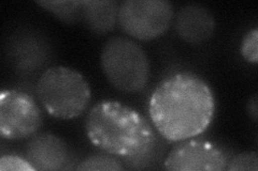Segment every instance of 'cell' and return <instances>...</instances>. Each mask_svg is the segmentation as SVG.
Wrapping results in <instances>:
<instances>
[{"label":"cell","mask_w":258,"mask_h":171,"mask_svg":"<svg viewBox=\"0 0 258 171\" xmlns=\"http://www.w3.org/2000/svg\"><path fill=\"white\" fill-rule=\"evenodd\" d=\"M100 66L110 85L123 93H139L148 86L151 64L143 48L123 36L110 38L100 53Z\"/></svg>","instance_id":"4"},{"label":"cell","mask_w":258,"mask_h":171,"mask_svg":"<svg viewBox=\"0 0 258 171\" xmlns=\"http://www.w3.org/2000/svg\"><path fill=\"white\" fill-rule=\"evenodd\" d=\"M25 157L36 171L60 170L69 158L68 145L57 135L35 134L26 145Z\"/></svg>","instance_id":"8"},{"label":"cell","mask_w":258,"mask_h":171,"mask_svg":"<svg viewBox=\"0 0 258 171\" xmlns=\"http://www.w3.org/2000/svg\"><path fill=\"white\" fill-rule=\"evenodd\" d=\"M257 102H258L257 95L255 94L248 100L247 105H246L247 115L254 122H257V117H258V103Z\"/></svg>","instance_id":"16"},{"label":"cell","mask_w":258,"mask_h":171,"mask_svg":"<svg viewBox=\"0 0 258 171\" xmlns=\"http://www.w3.org/2000/svg\"><path fill=\"white\" fill-rule=\"evenodd\" d=\"M228 156L211 141L189 138L177 142L164 161L167 170L224 171L227 170Z\"/></svg>","instance_id":"7"},{"label":"cell","mask_w":258,"mask_h":171,"mask_svg":"<svg viewBox=\"0 0 258 171\" xmlns=\"http://www.w3.org/2000/svg\"><path fill=\"white\" fill-rule=\"evenodd\" d=\"M36 94L48 115L70 120L80 117L92 100L91 86L75 69L56 66L40 76Z\"/></svg>","instance_id":"3"},{"label":"cell","mask_w":258,"mask_h":171,"mask_svg":"<svg viewBox=\"0 0 258 171\" xmlns=\"http://www.w3.org/2000/svg\"><path fill=\"white\" fill-rule=\"evenodd\" d=\"M86 136L96 148L139 168L156 148L154 128L142 113L113 100L95 104L85 120Z\"/></svg>","instance_id":"2"},{"label":"cell","mask_w":258,"mask_h":171,"mask_svg":"<svg viewBox=\"0 0 258 171\" xmlns=\"http://www.w3.org/2000/svg\"><path fill=\"white\" fill-rule=\"evenodd\" d=\"M42 111L30 94L15 89L0 93V135L8 140L34 136L42 125Z\"/></svg>","instance_id":"6"},{"label":"cell","mask_w":258,"mask_h":171,"mask_svg":"<svg viewBox=\"0 0 258 171\" xmlns=\"http://www.w3.org/2000/svg\"><path fill=\"white\" fill-rule=\"evenodd\" d=\"M173 18L168 0H125L119 4L117 26L129 38L151 41L170 28Z\"/></svg>","instance_id":"5"},{"label":"cell","mask_w":258,"mask_h":171,"mask_svg":"<svg viewBox=\"0 0 258 171\" xmlns=\"http://www.w3.org/2000/svg\"><path fill=\"white\" fill-rule=\"evenodd\" d=\"M0 170L2 171H36L30 162L18 155H3L0 158Z\"/></svg>","instance_id":"15"},{"label":"cell","mask_w":258,"mask_h":171,"mask_svg":"<svg viewBox=\"0 0 258 171\" xmlns=\"http://www.w3.org/2000/svg\"><path fill=\"white\" fill-rule=\"evenodd\" d=\"M119 4L116 0H83L82 21L96 35H106L115 29Z\"/></svg>","instance_id":"10"},{"label":"cell","mask_w":258,"mask_h":171,"mask_svg":"<svg viewBox=\"0 0 258 171\" xmlns=\"http://www.w3.org/2000/svg\"><path fill=\"white\" fill-rule=\"evenodd\" d=\"M215 113L212 89L200 76L177 72L164 78L153 91L149 115L159 135L179 142L206 132Z\"/></svg>","instance_id":"1"},{"label":"cell","mask_w":258,"mask_h":171,"mask_svg":"<svg viewBox=\"0 0 258 171\" xmlns=\"http://www.w3.org/2000/svg\"><path fill=\"white\" fill-rule=\"evenodd\" d=\"M228 171H257L258 157L256 152H243L229 159Z\"/></svg>","instance_id":"13"},{"label":"cell","mask_w":258,"mask_h":171,"mask_svg":"<svg viewBox=\"0 0 258 171\" xmlns=\"http://www.w3.org/2000/svg\"><path fill=\"white\" fill-rule=\"evenodd\" d=\"M44 10L51 12L63 23L75 24L82 21L83 0H63V2H37Z\"/></svg>","instance_id":"11"},{"label":"cell","mask_w":258,"mask_h":171,"mask_svg":"<svg viewBox=\"0 0 258 171\" xmlns=\"http://www.w3.org/2000/svg\"><path fill=\"white\" fill-rule=\"evenodd\" d=\"M174 19V29L184 42L201 44L214 34L216 23L208 8L198 4H189L177 11Z\"/></svg>","instance_id":"9"},{"label":"cell","mask_w":258,"mask_h":171,"mask_svg":"<svg viewBox=\"0 0 258 171\" xmlns=\"http://www.w3.org/2000/svg\"><path fill=\"white\" fill-rule=\"evenodd\" d=\"M241 55L249 62L256 64L258 62V30L254 28L249 30L242 40L240 48Z\"/></svg>","instance_id":"14"},{"label":"cell","mask_w":258,"mask_h":171,"mask_svg":"<svg viewBox=\"0 0 258 171\" xmlns=\"http://www.w3.org/2000/svg\"><path fill=\"white\" fill-rule=\"evenodd\" d=\"M125 167L123 161L111 154H95L84 158L77 166V170H92V171H120Z\"/></svg>","instance_id":"12"}]
</instances>
